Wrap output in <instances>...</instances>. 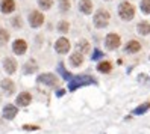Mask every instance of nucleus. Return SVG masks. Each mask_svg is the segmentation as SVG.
Instances as JSON below:
<instances>
[{"mask_svg":"<svg viewBox=\"0 0 150 134\" xmlns=\"http://www.w3.org/2000/svg\"><path fill=\"white\" fill-rule=\"evenodd\" d=\"M35 69H37V65L33 64V60H29L28 64L24 65V68H23V71H24L26 74H30V73H33Z\"/></svg>","mask_w":150,"mask_h":134,"instance_id":"21","label":"nucleus"},{"mask_svg":"<svg viewBox=\"0 0 150 134\" xmlns=\"http://www.w3.org/2000/svg\"><path fill=\"white\" fill-rule=\"evenodd\" d=\"M2 87L5 89L6 92H9V94H12L14 89H15V86H14V83H12V80H9V78L2 80Z\"/></svg>","mask_w":150,"mask_h":134,"instance_id":"17","label":"nucleus"},{"mask_svg":"<svg viewBox=\"0 0 150 134\" xmlns=\"http://www.w3.org/2000/svg\"><path fill=\"white\" fill-rule=\"evenodd\" d=\"M38 3L42 9H50L52 5H53V0H38Z\"/></svg>","mask_w":150,"mask_h":134,"instance_id":"26","label":"nucleus"},{"mask_svg":"<svg viewBox=\"0 0 150 134\" xmlns=\"http://www.w3.org/2000/svg\"><path fill=\"white\" fill-rule=\"evenodd\" d=\"M137 30H138L139 35H144V36H146V35L150 33V23H147V21H141V23L138 24Z\"/></svg>","mask_w":150,"mask_h":134,"instance_id":"16","label":"nucleus"},{"mask_svg":"<svg viewBox=\"0 0 150 134\" xmlns=\"http://www.w3.org/2000/svg\"><path fill=\"white\" fill-rule=\"evenodd\" d=\"M14 26H15L17 29L20 27V18H15V20H14Z\"/></svg>","mask_w":150,"mask_h":134,"instance_id":"30","label":"nucleus"},{"mask_svg":"<svg viewBox=\"0 0 150 134\" xmlns=\"http://www.w3.org/2000/svg\"><path fill=\"white\" fill-rule=\"evenodd\" d=\"M106 2H109V0H106Z\"/></svg>","mask_w":150,"mask_h":134,"instance_id":"32","label":"nucleus"},{"mask_svg":"<svg viewBox=\"0 0 150 134\" xmlns=\"http://www.w3.org/2000/svg\"><path fill=\"white\" fill-rule=\"evenodd\" d=\"M58 69H59V73L62 74V77H64L65 80H70V78H71V75H70V73H68V71H67V69L64 68V65H62V64H59V65H58Z\"/></svg>","mask_w":150,"mask_h":134,"instance_id":"25","label":"nucleus"},{"mask_svg":"<svg viewBox=\"0 0 150 134\" xmlns=\"http://www.w3.org/2000/svg\"><path fill=\"white\" fill-rule=\"evenodd\" d=\"M12 50H14V53L15 54H24L26 53V50H28V44H26L23 39H17V41H14V44H12Z\"/></svg>","mask_w":150,"mask_h":134,"instance_id":"8","label":"nucleus"},{"mask_svg":"<svg viewBox=\"0 0 150 134\" xmlns=\"http://www.w3.org/2000/svg\"><path fill=\"white\" fill-rule=\"evenodd\" d=\"M0 8H2V12L3 14H11L15 9V3H14V0H2Z\"/></svg>","mask_w":150,"mask_h":134,"instance_id":"13","label":"nucleus"},{"mask_svg":"<svg viewBox=\"0 0 150 134\" xmlns=\"http://www.w3.org/2000/svg\"><path fill=\"white\" fill-rule=\"evenodd\" d=\"M30 101H32V96H30V94H29V92H21L18 96H17V104L21 105V107L29 105V104H30Z\"/></svg>","mask_w":150,"mask_h":134,"instance_id":"11","label":"nucleus"},{"mask_svg":"<svg viewBox=\"0 0 150 134\" xmlns=\"http://www.w3.org/2000/svg\"><path fill=\"white\" fill-rule=\"evenodd\" d=\"M3 68H5V71L8 74H14L17 71V62L14 59H11V57H6L3 60Z\"/></svg>","mask_w":150,"mask_h":134,"instance_id":"9","label":"nucleus"},{"mask_svg":"<svg viewBox=\"0 0 150 134\" xmlns=\"http://www.w3.org/2000/svg\"><path fill=\"white\" fill-rule=\"evenodd\" d=\"M17 113H18V109H17L15 105H12V104L5 105V109H3V116H5L6 119H14L15 116H17Z\"/></svg>","mask_w":150,"mask_h":134,"instance_id":"10","label":"nucleus"},{"mask_svg":"<svg viewBox=\"0 0 150 134\" xmlns=\"http://www.w3.org/2000/svg\"><path fill=\"white\" fill-rule=\"evenodd\" d=\"M77 48H79V53H88L90 51V44H88L86 41H79L77 42Z\"/></svg>","mask_w":150,"mask_h":134,"instance_id":"19","label":"nucleus"},{"mask_svg":"<svg viewBox=\"0 0 150 134\" xmlns=\"http://www.w3.org/2000/svg\"><path fill=\"white\" fill-rule=\"evenodd\" d=\"M42 23H44V15L40 11H32L29 15V24L32 27H40Z\"/></svg>","mask_w":150,"mask_h":134,"instance_id":"5","label":"nucleus"},{"mask_svg":"<svg viewBox=\"0 0 150 134\" xmlns=\"http://www.w3.org/2000/svg\"><path fill=\"white\" fill-rule=\"evenodd\" d=\"M83 62V54L82 53H73L71 56H70V64H71L73 66H81Z\"/></svg>","mask_w":150,"mask_h":134,"instance_id":"15","label":"nucleus"},{"mask_svg":"<svg viewBox=\"0 0 150 134\" xmlns=\"http://www.w3.org/2000/svg\"><path fill=\"white\" fill-rule=\"evenodd\" d=\"M94 83H96V78H93L90 75H79V77L71 78V82H70V84H68V89L70 91H76V89L81 87V86L94 84Z\"/></svg>","mask_w":150,"mask_h":134,"instance_id":"2","label":"nucleus"},{"mask_svg":"<svg viewBox=\"0 0 150 134\" xmlns=\"http://www.w3.org/2000/svg\"><path fill=\"white\" fill-rule=\"evenodd\" d=\"M8 39H9V33L5 29H0V44H6Z\"/></svg>","mask_w":150,"mask_h":134,"instance_id":"23","label":"nucleus"},{"mask_svg":"<svg viewBox=\"0 0 150 134\" xmlns=\"http://www.w3.org/2000/svg\"><path fill=\"white\" fill-rule=\"evenodd\" d=\"M120 44H121V38L118 36L117 33H109V35H106L105 45H106L108 50H115V48H118Z\"/></svg>","mask_w":150,"mask_h":134,"instance_id":"4","label":"nucleus"},{"mask_svg":"<svg viewBox=\"0 0 150 134\" xmlns=\"http://www.w3.org/2000/svg\"><path fill=\"white\" fill-rule=\"evenodd\" d=\"M97 69H99L100 73H105V74H106V73H109V71L112 69V65L109 64L108 60H103V62H100V64L97 65Z\"/></svg>","mask_w":150,"mask_h":134,"instance_id":"18","label":"nucleus"},{"mask_svg":"<svg viewBox=\"0 0 150 134\" xmlns=\"http://www.w3.org/2000/svg\"><path fill=\"white\" fill-rule=\"evenodd\" d=\"M23 128H24V130H28V131H33V130H38V127H35V125H24Z\"/></svg>","mask_w":150,"mask_h":134,"instance_id":"29","label":"nucleus"},{"mask_svg":"<svg viewBox=\"0 0 150 134\" xmlns=\"http://www.w3.org/2000/svg\"><path fill=\"white\" fill-rule=\"evenodd\" d=\"M118 15H120V18L125 20V21L132 20L135 17V8H134V5L129 3V2L120 3V6H118Z\"/></svg>","mask_w":150,"mask_h":134,"instance_id":"1","label":"nucleus"},{"mask_svg":"<svg viewBox=\"0 0 150 134\" xmlns=\"http://www.w3.org/2000/svg\"><path fill=\"white\" fill-rule=\"evenodd\" d=\"M111 20V15L108 11H105V9H99L96 12L94 15V26L96 27H99V29H103V27H106L108 23Z\"/></svg>","mask_w":150,"mask_h":134,"instance_id":"3","label":"nucleus"},{"mask_svg":"<svg viewBox=\"0 0 150 134\" xmlns=\"http://www.w3.org/2000/svg\"><path fill=\"white\" fill-rule=\"evenodd\" d=\"M55 50L59 53V54H65V53H68L70 50V42L67 38H59L55 44Z\"/></svg>","mask_w":150,"mask_h":134,"instance_id":"7","label":"nucleus"},{"mask_svg":"<svg viewBox=\"0 0 150 134\" xmlns=\"http://www.w3.org/2000/svg\"><path fill=\"white\" fill-rule=\"evenodd\" d=\"M141 11L144 14H150V0H141Z\"/></svg>","mask_w":150,"mask_h":134,"instance_id":"24","label":"nucleus"},{"mask_svg":"<svg viewBox=\"0 0 150 134\" xmlns=\"http://www.w3.org/2000/svg\"><path fill=\"white\" fill-rule=\"evenodd\" d=\"M139 50H141V44L138 41H129L125 47L126 53H138Z\"/></svg>","mask_w":150,"mask_h":134,"instance_id":"14","label":"nucleus"},{"mask_svg":"<svg viewBox=\"0 0 150 134\" xmlns=\"http://www.w3.org/2000/svg\"><path fill=\"white\" fill-rule=\"evenodd\" d=\"M79 9H81V12H83L85 15L91 14L93 12V3H91V0H81V2H79Z\"/></svg>","mask_w":150,"mask_h":134,"instance_id":"12","label":"nucleus"},{"mask_svg":"<svg viewBox=\"0 0 150 134\" xmlns=\"http://www.w3.org/2000/svg\"><path fill=\"white\" fill-rule=\"evenodd\" d=\"M37 82L41 83V84H47V86H56L58 84V78L53 74H41L37 78Z\"/></svg>","mask_w":150,"mask_h":134,"instance_id":"6","label":"nucleus"},{"mask_svg":"<svg viewBox=\"0 0 150 134\" xmlns=\"http://www.w3.org/2000/svg\"><path fill=\"white\" fill-rule=\"evenodd\" d=\"M70 0H59V11L61 12H67L70 9Z\"/></svg>","mask_w":150,"mask_h":134,"instance_id":"22","label":"nucleus"},{"mask_svg":"<svg viewBox=\"0 0 150 134\" xmlns=\"http://www.w3.org/2000/svg\"><path fill=\"white\" fill-rule=\"evenodd\" d=\"M68 29H70V26H68V23H67V21H61V23H59V26H58V30H59L61 33H67V32H68Z\"/></svg>","mask_w":150,"mask_h":134,"instance_id":"27","label":"nucleus"},{"mask_svg":"<svg viewBox=\"0 0 150 134\" xmlns=\"http://www.w3.org/2000/svg\"><path fill=\"white\" fill-rule=\"evenodd\" d=\"M64 92H65V91H62V89H61V91H58V96H61V95H64Z\"/></svg>","mask_w":150,"mask_h":134,"instance_id":"31","label":"nucleus"},{"mask_svg":"<svg viewBox=\"0 0 150 134\" xmlns=\"http://www.w3.org/2000/svg\"><path fill=\"white\" fill-rule=\"evenodd\" d=\"M149 109H150V103H144V104L138 105L137 109L134 110V113H135V114H143V113H146Z\"/></svg>","mask_w":150,"mask_h":134,"instance_id":"20","label":"nucleus"},{"mask_svg":"<svg viewBox=\"0 0 150 134\" xmlns=\"http://www.w3.org/2000/svg\"><path fill=\"white\" fill-rule=\"evenodd\" d=\"M102 56H103V53H102L100 50H96V51H94V54H93V60H97V59L102 57Z\"/></svg>","mask_w":150,"mask_h":134,"instance_id":"28","label":"nucleus"}]
</instances>
